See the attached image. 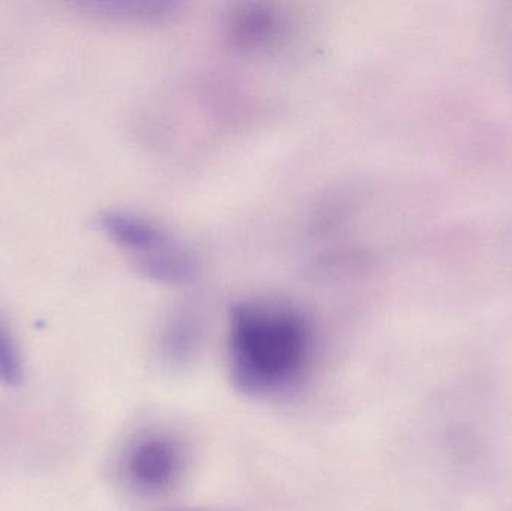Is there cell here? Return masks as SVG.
<instances>
[{
    "label": "cell",
    "instance_id": "obj_1",
    "mask_svg": "<svg viewBox=\"0 0 512 511\" xmlns=\"http://www.w3.org/2000/svg\"><path fill=\"white\" fill-rule=\"evenodd\" d=\"M231 368L240 390L270 395L291 389L309 362L310 329L294 309L245 302L231 312Z\"/></svg>",
    "mask_w": 512,
    "mask_h": 511
},
{
    "label": "cell",
    "instance_id": "obj_2",
    "mask_svg": "<svg viewBox=\"0 0 512 511\" xmlns=\"http://www.w3.org/2000/svg\"><path fill=\"white\" fill-rule=\"evenodd\" d=\"M99 227L114 243L137 257L143 275L167 284H182L195 275L189 252L150 219L123 210H108L99 216Z\"/></svg>",
    "mask_w": 512,
    "mask_h": 511
},
{
    "label": "cell",
    "instance_id": "obj_3",
    "mask_svg": "<svg viewBox=\"0 0 512 511\" xmlns=\"http://www.w3.org/2000/svg\"><path fill=\"white\" fill-rule=\"evenodd\" d=\"M180 464V450L173 441L152 437L135 447L129 459V471L140 488L158 492L174 483Z\"/></svg>",
    "mask_w": 512,
    "mask_h": 511
},
{
    "label": "cell",
    "instance_id": "obj_4",
    "mask_svg": "<svg viewBox=\"0 0 512 511\" xmlns=\"http://www.w3.org/2000/svg\"><path fill=\"white\" fill-rule=\"evenodd\" d=\"M81 8L98 17L120 21H159L170 17L174 5L162 2H128V0H101L81 3Z\"/></svg>",
    "mask_w": 512,
    "mask_h": 511
},
{
    "label": "cell",
    "instance_id": "obj_5",
    "mask_svg": "<svg viewBox=\"0 0 512 511\" xmlns=\"http://www.w3.org/2000/svg\"><path fill=\"white\" fill-rule=\"evenodd\" d=\"M276 20L267 9L254 5L243 8L234 20V35L245 44H259L274 35Z\"/></svg>",
    "mask_w": 512,
    "mask_h": 511
},
{
    "label": "cell",
    "instance_id": "obj_6",
    "mask_svg": "<svg viewBox=\"0 0 512 511\" xmlns=\"http://www.w3.org/2000/svg\"><path fill=\"white\" fill-rule=\"evenodd\" d=\"M21 381V363L8 324L0 318V383L17 386Z\"/></svg>",
    "mask_w": 512,
    "mask_h": 511
},
{
    "label": "cell",
    "instance_id": "obj_7",
    "mask_svg": "<svg viewBox=\"0 0 512 511\" xmlns=\"http://www.w3.org/2000/svg\"><path fill=\"white\" fill-rule=\"evenodd\" d=\"M511 38H512V36H511ZM511 50H512V48H511Z\"/></svg>",
    "mask_w": 512,
    "mask_h": 511
}]
</instances>
